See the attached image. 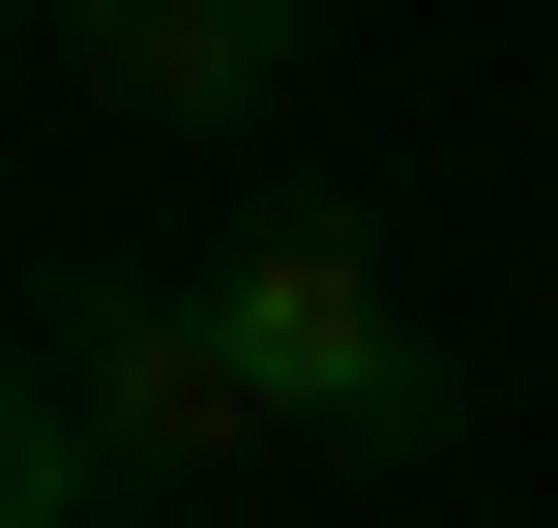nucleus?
<instances>
[{"mask_svg":"<svg viewBox=\"0 0 558 528\" xmlns=\"http://www.w3.org/2000/svg\"><path fill=\"white\" fill-rule=\"evenodd\" d=\"M206 470H265V412H235V323H206V265H177V294H147V265H59V294H29V528L206 500Z\"/></svg>","mask_w":558,"mask_h":528,"instance_id":"obj_1","label":"nucleus"},{"mask_svg":"<svg viewBox=\"0 0 558 528\" xmlns=\"http://www.w3.org/2000/svg\"><path fill=\"white\" fill-rule=\"evenodd\" d=\"M59 59H88L118 118H265V88H294V0H59Z\"/></svg>","mask_w":558,"mask_h":528,"instance_id":"obj_3","label":"nucleus"},{"mask_svg":"<svg viewBox=\"0 0 558 528\" xmlns=\"http://www.w3.org/2000/svg\"><path fill=\"white\" fill-rule=\"evenodd\" d=\"M206 323H235V412H265V441H441V323L383 294V235H353V206L206 235Z\"/></svg>","mask_w":558,"mask_h":528,"instance_id":"obj_2","label":"nucleus"}]
</instances>
